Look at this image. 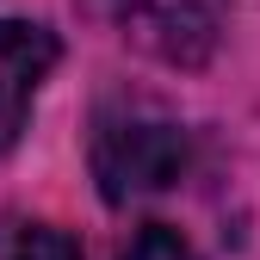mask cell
<instances>
[{"label":"cell","mask_w":260,"mask_h":260,"mask_svg":"<svg viewBox=\"0 0 260 260\" xmlns=\"http://www.w3.org/2000/svg\"><path fill=\"white\" fill-rule=\"evenodd\" d=\"M192 161L186 130L143 100H112L93 118V180L106 205H130L149 192H168Z\"/></svg>","instance_id":"obj_1"},{"label":"cell","mask_w":260,"mask_h":260,"mask_svg":"<svg viewBox=\"0 0 260 260\" xmlns=\"http://www.w3.org/2000/svg\"><path fill=\"white\" fill-rule=\"evenodd\" d=\"M56 69V38L31 19H0V149L19 143L31 100Z\"/></svg>","instance_id":"obj_2"},{"label":"cell","mask_w":260,"mask_h":260,"mask_svg":"<svg viewBox=\"0 0 260 260\" xmlns=\"http://www.w3.org/2000/svg\"><path fill=\"white\" fill-rule=\"evenodd\" d=\"M124 25L137 44L161 50L168 62H199L211 50V13L199 0H137L124 7Z\"/></svg>","instance_id":"obj_3"},{"label":"cell","mask_w":260,"mask_h":260,"mask_svg":"<svg viewBox=\"0 0 260 260\" xmlns=\"http://www.w3.org/2000/svg\"><path fill=\"white\" fill-rule=\"evenodd\" d=\"M7 260H81V248H75V236L50 230V223H25L7 248Z\"/></svg>","instance_id":"obj_4"},{"label":"cell","mask_w":260,"mask_h":260,"mask_svg":"<svg viewBox=\"0 0 260 260\" xmlns=\"http://www.w3.org/2000/svg\"><path fill=\"white\" fill-rule=\"evenodd\" d=\"M118 260H199V254L186 248V236H180V230H168V223H149V230L130 236V248H124Z\"/></svg>","instance_id":"obj_5"}]
</instances>
